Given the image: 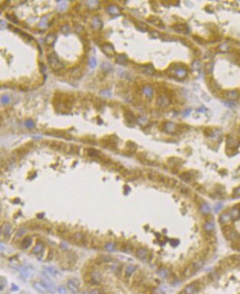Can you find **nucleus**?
Here are the masks:
<instances>
[{"mask_svg":"<svg viewBox=\"0 0 240 294\" xmlns=\"http://www.w3.org/2000/svg\"><path fill=\"white\" fill-rule=\"evenodd\" d=\"M168 72H172L170 74L173 76H175L176 79H185L186 75H187V70L186 67H182V65H178V64H174L172 67L168 69Z\"/></svg>","mask_w":240,"mask_h":294,"instance_id":"1","label":"nucleus"},{"mask_svg":"<svg viewBox=\"0 0 240 294\" xmlns=\"http://www.w3.org/2000/svg\"><path fill=\"white\" fill-rule=\"evenodd\" d=\"M69 240L74 243V244H77V246H87V240L85 234L82 232H74L72 233L70 237H69Z\"/></svg>","mask_w":240,"mask_h":294,"instance_id":"2","label":"nucleus"},{"mask_svg":"<svg viewBox=\"0 0 240 294\" xmlns=\"http://www.w3.org/2000/svg\"><path fill=\"white\" fill-rule=\"evenodd\" d=\"M48 62L53 71H60L64 67V64L59 60V58L54 53H50L48 55Z\"/></svg>","mask_w":240,"mask_h":294,"instance_id":"3","label":"nucleus"},{"mask_svg":"<svg viewBox=\"0 0 240 294\" xmlns=\"http://www.w3.org/2000/svg\"><path fill=\"white\" fill-rule=\"evenodd\" d=\"M67 289L70 290L72 293H77L79 289H80V281L75 279V278H71L67 280Z\"/></svg>","mask_w":240,"mask_h":294,"instance_id":"4","label":"nucleus"},{"mask_svg":"<svg viewBox=\"0 0 240 294\" xmlns=\"http://www.w3.org/2000/svg\"><path fill=\"white\" fill-rule=\"evenodd\" d=\"M199 281H195L190 284H188L185 289L182 291V294H195L199 290Z\"/></svg>","mask_w":240,"mask_h":294,"instance_id":"5","label":"nucleus"},{"mask_svg":"<svg viewBox=\"0 0 240 294\" xmlns=\"http://www.w3.org/2000/svg\"><path fill=\"white\" fill-rule=\"evenodd\" d=\"M33 288L38 292H40V293H48L49 292V289L47 288V285L44 284V282H43V280L42 281H34L33 282Z\"/></svg>","mask_w":240,"mask_h":294,"instance_id":"6","label":"nucleus"},{"mask_svg":"<svg viewBox=\"0 0 240 294\" xmlns=\"http://www.w3.org/2000/svg\"><path fill=\"white\" fill-rule=\"evenodd\" d=\"M91 282L92 284H94V285H100L101 284V282H102V274L99 272L97 270H95V271H93L91 273Z\"/></svg>","mask_w":240,"mask_h":294,"instance_id":"7","label":"nucleus"},{"mask_svg":"<svg viewBox=\"0 0 240 294\" xmlns=\"http://www.w3.org/2000/svg\"><path fill=\"white\" fill-rule=\"evenodd\" d=\"M169 104H170V100H169V97H168L167 95L160 94L157 97V105H158L159 107H166Z\"/></svg>","mask_w":240,"mask_h":294,"instance_id":"8","label":"nucleus"},{"mask_svg":"<svg viewBox=\"0 0 240 294\" xmlns=\"http://www.w3.org/2000/svg\"><path fill=\"white\" fill-rule=\"evenodd\" d=\"M148 254H149L148 250L145 249V248H139V249L136 250V256L142 261L147 260V259H148Z\"/></svg>","mask_w":240,"mask_h":294,"instance_id":"9","label":"nucleus"},{"mask_svg":"<svg viewBox=\"0 0 240 294\" xmlns=\"http://www.w3.org/2000/svg\"><path fill=\"white\" fill-rule=\"evenodd\" d=\"M137 271V266H127L124 269V273H123V276L125 279H129L131 276H133L135 274V272Z\"/></svg>","mask_w":240,"mask_h":294,"instance_id":"10","label":"nucleus"},{"mask_svg":"<svg viewBox=\"0 0 240 294\" xmlns=\"http://www.w3.org/2000/svg\"><path fill=\"white\" fill-rule=\"evenodd\" d=\"M102 51L104 54H106L107 57H112L113 54H114V48L113 45L111 44V43H104V44H102Z\"/></svg>","mask_w":240,"mask_h":294,"instance_id":"11","label":"nucleus"},{"mask_svg":"<svg viewBox=\"0 0 240 294\" xmlns=\"http://www.w3.org/2000/svg\"><path fill=\"white\" fill-rule=\"evenodd\" d=\"M230 221H232V217H231V214H229V211L228 212H224L222 214H220V217H219V222L222 223V224H229Z\"/></svg>","mask_w":240,"mask_h":294,"instance_id":"12","label":"nucleus"},{"mask_svg":"<svg viewBox=\"0 0 240 294\" xmlns=\"http://www.w3.org/2000/svg\"><path fill=\"white\" fill-rule=\"evenodd\" d=\"M141 71L142 73L144 74H148V75H152L155 73V70H154V67L152 64H145V65H142L141 67Z\"/></svg>","mask_w":240,"mask_h":294,"instance_id":"13","label":"nucleus"},{"mask_svg":"<svg viewBox=\"0 0 240 294\" xmlns=\"http://www.w3.org/2000/svg\"><path fill=\"white\" fill-rule=\"evenodd\" d=\"M1 232L2 234L5 236V237H9L11 232H12V227H11V224L10 223H5V224H2V227H1Z\"/></svg>","mask_w":240,"mask_h":294,"instance_id":"14","label":"nucleus"},{"mask_svg":"<svg viewBox=\"0 0 240 294\" xmlns=\"http://www.w3.org/2000/svg\"><path fill=\"white\" fill-rule=\"evenodd\" d=\"M176 128H177L176 124L172 123V122H167V123H165V125H164V131L167 132V133H174L176 131Z\"/></svg>","mask_w":240,"mask_h":294,"instance_id":"15","label":"nucleus"},{"mask_svg":"<svg viewBox=\"0 0 240 294\" xmlns=\"http://www.w3.org/2000/svg\"><path fill=\"white\" fill-rule=\"evenodd\" d=\"M238 96H239V93H238L237 91H228V92H226L225 93V97L227 100L235 101L238 99Z\"/></svg>","mask_w":240,"mask_h":294,"instance_id":"16","label":"nucleus"},{"mask_svg":"<svg viewBox=\"0 0 240 294\" xmlns=\"http://www.w3.org/2000/svg\"><path fill=\"white\" fill-rule=\"evenodd\" d=\"M43 250H44V246H43V243H41V242H38L36 246H34V248L32 249V253L33 254H36V256H39V254H41L42 252H43Z\"/></svg>","mask_w":240,"mask_h":294,"instance_id":"17","label":"nucleus"},{"mask_svg":"<svg viewBox=\"0 0 240 294\" xmlns=\"http://www.w3.org/2000/svg\"><path fill=\"white\" fill-rule=\"evenodd\" d=\"M102 26H103V23H102V21L100 20V18L99 17H94L93 20H92V27L95 29V30H101Z\"/></svg>","mask_w":240,"mask_h":294,"instance_id":"18","label":"nucleus"},{"mask_svg":"<svg viewBox=\"0 0 240 294\" xmlns=\"http://www.w3.org/2000/svg\"><path fill=\"white\" fill-rule=\"evenodd\" d=\"M204 230H205L207 233H209V234H211V233L214 232L215 226H214L212 221H207V222L204 224Z\"/></svg>","mask_w":240,"mask_h":294,"instance_id":"19","label":"nucleus"},{"mask_svg":"<svg viewBox=\"0 0 240 294\" xmlns=\"http://www.w3.org/2000/svg\"><path fill=\"white\" fill-rule=\"evenodd\" d=\"M229 214H231V217H232V220H235L237 219L238 217H240V209L238 207H234V208H231L229 210Z\"/></svg>","mask_w":240,"mask_h":294,"instance_id":"20","label":"nucleus"},{"mask_svg":"<svg viewBox=\"0 0 240 294\" xmlns=\"http://www.w3.org/2000/svg\"><path fill=\"white\" fill-rule=\"evenodd\" d=\"M174 29H175L177 32H180V33H186V32H188L187 26H185V24H176V26H174Z\"/></svg>","mask_w":240,"mask_h":294,"instance_id":"21","label":"nucleus"},{"mask_svg":"<svg viewBox=\"0 0 240 294\" xmlns=\"http://www.w3.org/2000/svg\"><path fill=\"white\" fill-rule=\"evenodd\" d=\"M107 11H109V13L114 14V16L120 13V9H119V7L116 5H110L107 7Z\"/></svg>","mask_w":240,"mask_h":294,"instance_id":"22","label":"nucleus"},{"mask_svg":"<svg viewBox=\"0 0 240 294\" xmlns=\"http://www.w3.org/2000/svg\"><path fill=\"white\" fill-rule=\"evenodd\" d=\"M31 242H32V238L31 237L24 238V239H22V242H21V248H23V249L29 248L30 244H31Z\"/></svg>","mask_w":240,"mask_h":294,"instance_id":"23","label":"nucleus"},{"mask_svg":"<svg viewBox=\"0 0 240 294\" xmlns=\"http://www.w3.org/2000/svg\"><path fill=\"white\" fill-rule=\"evenodd\" d=\"M44 271H45L48 274L52 275V276H55V275L59 274V271L57 270L55 268H53V266H47V268L44 269Z\"/></svg>","mask_w":240,"mask_h":294,"instance_id":"24","label":"nucleus"},{"mask_svg":"<svg viewBox=\"0 0 240 294\" xmlns=\"http://www.w3.org/2000/svg\"><path fill=\"white\" fill-rule=\"evenodd\" d=\"M143 93H144L147 97H152L153 96V93H154V91H153V89L149 85H146V86H144V89H143Z\"/></svg>","mask_w":240,"mask_h":294,"instance_id":"25","label":"nucleus"},{"mask_svg":"<svg viewBox=\"0 0 240 294\" xmlns=\"http://www.w3.org/2000/svg\"><path fill=\"white\" fill-rule=\"evenodd\" d=\"M104 249L107 251H116V244L114 242H107L104 244Z\"/></svg>","mask_w":240,"mask_h":294,"instance_id":"26","label":"nucleus"},{"mask_svg":"<svg viewBox=\"0 0 240 294\" xmlns=\"http://www.w3.org/2000/svg\"><path fill=\"white\" fill-rule=\"evenodd\" d=\"M55 40H57L55 36L51 33V34H49L48 37H47V39H45V42H47V44H48V45H53V44H54V42H55Z\"/></svg>","mask_w":240,"mask_h":294,"instance_id":"27","label":"nucleus"},{"mask_svg":"<svg viewBox=\"0 0 240 294\" xmlns=\"http://www.w3.org/2000/svg\"><path fill=\"white\" fill-rule=\"evenodd\" d=\"M200 211L202 212V214L207 216V214H209V212H210V207H209L207 204L202 205V206H200Z\"/></svg>","mask_w":240,"mask_h":294,"instance_id":"28","label":"nucleus"},{"mask_svg":"<svg viewBox=\"0 0 240 294\" xmlns=\"http://www.w3.org/2000/svg\"><path fill=\"white\" fill-rule=\"evenodd\" d=\"M227 144H228V147H230V148H236L237 147V141H236L234 137H228V141H227Z\"/></svg>","mask_w":240,"mask_h":294,"instance_id":"29","label":"nucleus"},{"mask_svg":"<svg viewBox=\"0 0 240 294\" xmlns=\"http://www.w3.org/2000/svg\"><path fill=\"white\" fill-rule=\"evenodd\" d=\"M116 62H119L121 64H125L127 62V57L125 54H120V55H117V58H116Z\"/></svg>","mask_w":240,"mask_h":294,"instance_id":"30","label":"nucleus"},{"mask_svg":"<svg viewBox=\"0 0 240 294\" xmlns=\"http://www.w3.org/2000/svg\"><path fill=\"white\" fill-rule=\"evenodd\" d=\"M218 49H219L220 52H228V51L230 50V47H229L228 43H221Z\"/></svg>","mask_w":240,"mask_h":294,"instance_id":"31","label":"nucleus"},{"mask_svg":"<svg viewBox=\"0 0 240 294\" xmlns=\"http://www.w3.org/2000/svg\"><path fill=\"white\" fill-rule=\"evenodd\" d=\"M97 261L100 262V263H105V262H111L112 261V258L109 256H101L97 258Z\"/></svg>","mask_w":240,"mask_h":294,"instance_id":"32","label":"nucleus"},{"mask_svg":"<svg viewBox=\"0 0 240 294\" xmlns=\"http://www.w3.org/2000/svg\"><path fill=\"white\" fill-rule=\"evenodd\" d=\"M157 273H158L159 276H162V278H167L168 274H169V271H168L167 269H165V268H162L160 270H158Z\"/></svg>","mask_w":240,"mask_h":294,"instance_id":"33","label":"nucleus"},{"mask_svg":"<svg viewBox=\"0 0 240 294\" xmlns=\"http://www.w3.org/2000/svg\"><path fill=\"white\" fill-rule=\"evenodd\" d=\"M125 116H126V119H129V121H131V122H134L135 121V117H134V115L132 114V112L126 111V112H125Z\"/></svg>","mask_w":240,"mask_h":294,"instance_id":"34","label":"nucleus"},{"mask_svg":"<svg viewBox=\"0 0 240 294\" xmlns=\"http://www.w3.org/2000/svg\"><path fill=\"white\" fill-rule=\"evenodd\" d=\"M58 8L60 11H63V10H65L67 8V1H59V6Z\"/></svg>","mask_w":240,"mask_h":294,"instance_id":"35","label":"nucleus"},{"mask_svg":"<svg viewBox=\"0 0 240 294\" xmlns=\"http://www.w3.org/2000/svg\"><path fill=\"white\" fill-rule=\"evenodd\" d=\"M149 294H164V293L159 288H152V289H151V293Z\"/></svg>","mask_w":240,"mask_h":294,"instance_id":"36","label":"nucleus"},{"mask_svg":"<svg viewBox=\"0 0 240 294\" xmlns=\"http://www.w3.org/2000/svg\"><path fill=\"white\" fill-rule=\"evenodd\" d=\"M182 178L186 181L190 180V179H192V173H185V174H182Z\"/></svg>","mask_w":240,"mask_h":294,"instance_id":"37","label":"nucleus"},{"mask_svg":"<svg viewBox=\"0 0 240 294\" xmlns=\"http://www.w3.org/2000/svg\"><path fill=\"white\" fill-rule=\"evenodd\" d=\"M102 69L104 70L105 72H110L112 70V65L109 64V63H103V65H102Z\"/></svg>","mask_w":240,"mask_h":294,"instance_id":"38","label":"nucleus"},{"mask_svg":"<svg viewBox=\"0 0 240 294\" xmlns=\"http://www.w3.org/2000/svg\"><path fill=\"white\" fill-rule=\"evenodd\" d=\"M137 121H138V123L141 124L142 126H144L145 124H147V122H148V121H147V119H146V117H144V116H141V117H138V119H137Z\"/></svg>","mask_w":240,"mask_h":294,"instance_id":"39","label":"nucleus"},{"mask_svg":"<svg viewBox=\"0 0 240 294\" xmlns=\"http://www.w3.org/2000/svg\"><path fill=\"white\" fill-rule=\"evenodd\" d=\"M10 102V97L8 95H2V97H1V103L2 104H8Z\"/></svg>","mask_w":240,"mask_h":294,"instance_id":"40","label":"nucleus"},{"mask_svg":"<svg viewBox=\"0 0 240 294\" xmlns=\"http://www.w3.org/2000/svg\"><path fill=\"white\" fill-rule=\"evenodd\" d=\"M89 64H90V67H96V60L94 57L90 58V60H89Z\"/></svg>","mask_w":240,"mask_h":294,"instance_id":"41","label":"nucleus"},{"mask_svg":"<svg viewBox=\"0 0 240 294\" xmlns=\"http://www.w3.org/2000/svg\"><path fill=\"white\" fill-rule=\"evenodd\" d=\"M87 5L91 8H95L99 6V1H87Z\"/></svg>","mask_w":240,"mask_h":294,"instance_id":"42","label":"nucleus"},{"mask_svg":"<svg viewBox=\"0 0 240 294\" xmlns=\"http://www.w3.org/2000/svg\"><path fill=\"white\" fill-rule=\"evenodd\" d=\"M90 294H104V293L102 292V290L95 288V289H92L91 291H90Z\"/></svg>","mask_w":240,"mask_h":294,"instance_id":"43","label":"nucleus"},{"mask_svg":"<svg viewBox=\"0 0 240 294\" xmlns=\"http://www.w3.org/2000/svg\"><path fill=\"white\" fill-rule=\"evenodd\" d=\"M69 31H70V27H69L67 24H64V26L61 27V32H63V33H67V32H69Z\"/></svg>","mask_w":240,"mask_h":294,"instance_id":"44","label":"nucleus"},{"mask_svg":"<svg viewBox=\"0 0 240 294\" xmlns=\"http://www.w3.org/2000/svg\"><path fill=\"white\" fill-rule=\"evenodd\" d=\"M58 292H59V294H67V290H65L64 286H59Z\"/></svg>","mask_w":240,"mask_h":294,"instance_id":"45","label":"nucleus"},{"mask_svg":"<svg viewBox=\"0 0 240 294\" xmlns=\"http://www.w3.org/2000/svg\"><path fill=\"white\" fill-rule=\"evenodd\" d=\"M24 231H26V230H24L23 228H21V229H19V230H18V233L16 234V238H20V237H21V236H23Z\"/></svg>","mask_w":240,"mask_h":294,"instance_id":"46","label":"nucleus"},{"mask_svg":"<svg viewBox=\"0 0 240 294\" xmlns=\"http://www.w3.org/2000/svg\"><path fill=\"white\" fill-rule=\"evenodd\" d=\"M212 71V63H208L206 65V72L207 73H211Z\"/></svg>","mask_w":240,"mask_h":294,"instance_id":"47","label":"nucleus"},{"mask_svg":"<svg viewBox=\"0 0 240 294\" xmlns=\"http://www.w3.org/2000/svg\"><path fill=\"white\" fill-rule=\"evenodd\" d=\"M0 281H1V290H2L4 288H5V285L7 284V280L5 279V276H1Z\"/></svg>","mask_w":240,"mask_h":294,"instance_id":"48","label":"nucleus"},{"mask_svg":"<svg viewBox=\"0 0 240 294\" xmlns=\"http://www.w3.org/2000/svg\"><path fill=\"white\" fill-rule=\"evenodd\" d=\"M20 272H21V274H22V275H24V278H28V275H29V272L27 271V269H26V268H23V270L21 269V270H20Z\"/></svg>","mask_w":240,"mask_h":294,"instance_id":"49","label":"nucleus"},{"mask_svg":"<svg viewBox=\"0 0 240 294\" xmlns=\"http://www.w3.org/2000/svg\"><path fill=\"white\" fill-rule=\"evenodd\" d=\"M24 124L27 125V127H29V128L33 127V122H32V121H26Z\"/></svg>","mask_w":240,"mask_h":294,"instance_id":"50","label":"nucleus"},{"mask_svg":"<svg viewBox=\"0 0 240 294\" xmlns=\"http://www.w3.org/2000/svg\"><path fill=\"white\" fill-rule=\"evenodd\" d=\"M234 196H235V197H239L240 196V187H238V188H236L235 189V191H234Z\"/></svg>","mask_w":240,"mask_h":294,"instance_id":"51","label":"nucleus"},{"mask_svg":"<svg viewBox=\"0 0 240 294\" xmlns=\"http://www.w3.org/2000/svg\"><path fill=\"white\" fill-rule=\"evenodd\" d=\"M101 94L104 95V96H111V92H109V91H102Z\"/></svg>","mask_w":240,"mask_h":294,"instance_id":"52","label":"nucleus"},{"mask_svg":"<svg viewBox=\"0 0 240 294\" xmlns=\"http://www.w3.org/2000/svg\"><path fill=\"white\" fill-rule=\"evenodd\" d=\"M39 26H40V27H42V28H44V27L47 26V20L43 19L42 21H41V22H40V24H39Z\"/></svg>","mask_w":240,"mask_h":294,"instance_id":"53","label":"nucleus"},{"mask_svg":"<svg viewBox=\"0 0 240 294\" xmlns=\"http://www.w3.org/2000/svg\"><path fill=\"white\" fill-rule=\"evenodd\" d=\"M199 67H200V65H199V62L198 61L194 62V64H192V67H194V69H198Z\"/></svg>","mask_w":240,"mask_h":294,"instance_id":"54","label":"nucleus"},{"mask_svg":"<svg viewBox=\"0 0 240 294\" xmlns=\"http://www.w3.org/2000/svg\"><path fill=\"white\" fill-rule=\"evenodd\" d=\"M179 294H182V292H180V293H179Z\"/></svg>","mask_w":240,"mask_h":294,"instance_id":"55","label":"nucleus"}]
</instances>
